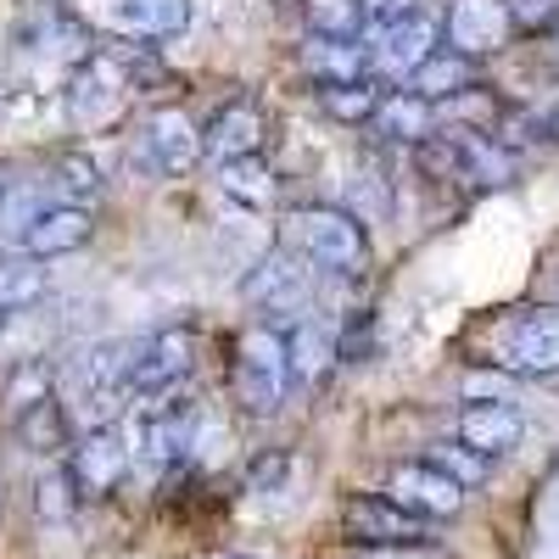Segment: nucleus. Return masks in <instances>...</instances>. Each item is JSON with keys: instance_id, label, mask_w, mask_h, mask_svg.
Segmentation results:
<instances>
[{"instance_id": "obj_1", "label": "nucleus", "mask_w": 559, "mask_h": 559, "mask_svg": "<svg viewBox=\"0 0 559 559\" xmlns=\"http://www.w3.org/2000/svg\"><path fill=\"white\" fill-rule=\"evenodd\" d=\"M487 364L503 369V376H559V308L537 302V308H515L503 313L487 331Z\"/></svg>"}, {"instance_id": "obj_2", "label": "nucleus", "mask_w": 559, "mask_h": 559, "mask_svg": "<svg viewBox=\"0 0 559 559\" xmlns=\"http://www.w3.org/2000/svg\"><path fill=\"white\" fill-rule=\"evenodd\" d=\"M286 236H292V247H297L313 269H324V274L353 280V274H364V263H369L364 218L347 213V207L308 202V207H297V213L286 218Z\"/></svg>"}, {"instance_id": "obj_3", "label": "nucleus", "mask_w": 559, "mask_h": 559, "mask_svg": "<svg viewBox=\"0 0 559 559\" xmlns=\"http://www.w3.org/2000/svg\"><path fill=\"white\" fill-rule=\"evenodd\" d=\"M229 381H236V397L247 403V414L269 419L286 408L297 376H292V358H286V336L274 324H247L236 336V364H229Z\"/></svg>"}, {"instance_id": "obj_4", "label": "nucleus", "mask_w": 559, "mask_h": 559, "mask_svg": "<svg viewBox=\"0 0 559 559\" xmlns=\"http://www.w3.org/2000/svg\"><path fill=\"white\" fill-rule=\"evenodd\" d=\"M448 39V17L437 7H426L419 0L414 12H403L397 23L386 28H369L364 34V51H369V73H376L381 84H408L414 68H426Z\"/></svg>"}, {"instance_id": "obj_5", "label": "nucleus", "mask_w": 559, "mask_h": 559, "mask_svg": "<svg viewBox=\"0 0 559 559\" xmlns=\"http://www.w3.org/2000/svg\"><path fill=\"white\" fill-rule=\"evenodd\" d=\"M129 358H134V342H96V347L73 353L62 386H68V397L79 403V414L90 419V426H107L123 403H134Z\"/></svg>"}, {"instance_id": "obj_6", "label": "nucleus", "mask_w": 559, "mask_h": 559, "mask_svg": "<svg viewBox=\"0 0 559 559\" xmlns=\"http://www.w3.org/2000/svg\"><path fill=\"white\" fill-rule=\"evenodd\" d=\"M197 426H202V414H197V403L191 397H157V403H146L134 419H129V453H134V464H146V471H174V464H185L191 459V448H197Z\"/></svg>"}, {"instance_id": "obj_7", "label": "nucleus", "mask_w": 559, "mask_h": 559, "mask_svg": "<svg viewBox=\"0 0 559 559\" xmlns=\"http://www.w3.org/2000/svg\"><path fill=\"white\" fill-rule=\"evenodd\" d=\"M342 537L353 548L386 554V548H426L431 543V521L403 509L392 492H353L342 503Z\"/></svg>"}, {"instance_id": "obj_8", "label": "nucleus", "mask_w": 559, "mask_h": 559, "mask_svg": "<svg viewBox=\"0 0 559 559\" xmlns=\"http://www.w3.org/2000/svg\"><path fill=\"white\" fill-rule=\"evenodd\" d=\"M197 364V336L185 324H163L152 336H134V358H129V392L134 403H157L168 392H179V381Z\"/></svg>"}, {"instance_id": "obj_9", "label": "nucleus", "mask_w": 559, "mask_h": 559, "mask_svg": "<svg viewBox=\"0 0 559 559\" xmlns=\"http://www.w3.org/2000/svg\"><path fill=\"white\" fill-rule=\"evenodd\" d=\"M129 90H134V79H129V68H123L112 51H90V57L73 68V79H68V112H73V123H84V129L112 123V118L123 112V102H129Z\"/></svg>"}, {"instance_id": "obj_10", "label": "nucleus", "mask_w": 559, "mask_h": 559, "mask_svg": "<svg viewBox=\"0 0 559 559\" xmlns=\"http://www.w3.org/2000/svg\"><path fill=\"white\" fill-rule=\"evenodd\" d=\"M134 163L146 174H191L202 163V129L191 123V112L179 107L146 112V123L134 134Z\"/></svg>"}, {"instance_id": "obj_11", "label": "nucleus", "mask_w": 559, "mask_h": 559, "mask_svg": "<svg viewBox=\"0 0 559 559\" xmlns=\"http://www.w3.org/2000/svg\"><path fill=\"white\" fill-rule=\"evenodd\" d=\"M247 302L263 313H308L313 302V263L302 252H269L247 274Z\"/></svg>"}, {"instance_id": "obj_12", "label": "nucleus", "mask_w": 559, "mask_h": 559, "mask_svg": "<svg viewBox=\"0 0 559 559\" xmlns=\"http://www.w3.org/2000/svg\"><path fill=\"white\" fill-rule=\"evenodd\" d=\"M129 464H134L129 437H118L112 426H90V431L73 442L68 471H73V481H79L84 498H107V492H118V481L129 476Z\"/></svg>"}, {"instance_id": "obj_13", "label": "nucleus", "mask_w": 559, "mask_h": 559, "mask_svg": "<svg viewBox=\"0 0 559 559\" xmlns=\"http://www.w3.org/2000/svg\"><path fill=\"white\" fill-rule=\"evenodd\" d=\"M386 492L403 509H414V515H426V521H448V515H459V509H464V487L453 476H442L437 464H426V459L397 464V471L386 476Z\"/></svg>"}, {"instance_id": "obj_14", "label": "nucleus", "mask_w": 559, "mask_h": 559, "mask_svg": "<svg viewBox=\"0 0 559 559\" xmlns=\"http://www.w3.org/2000/svg\"><path fill=\"white\" fill-rule=\"evenodd\" d=\"M263 112H258V102H229V107H218L213 112V123L202 129V157L213 163V168H224V163H236V157H258L263 152Z\"/></svg>"}, {"instance_id": "obj_15", "label": "nucleus", "mask_w": 559, "mask_h": 559, "mask_svg": "<svg viewBox=\"0 0 559 559\" xmlns=\"http://www.w3.org/2000/svg\"><path fill=\"white\" fill-rule=\"evenodd\" d=\"M453 437L464 448H476L487 459H503V453H515L521 437H526V414L515 403H471V408H459L453 419Z\"/></svg>"}, {"instance_id": "obj_16", "label": "nucleus", "mask_w": 559, "mask_h": 559, "mask_svg": "<svg viewBox=\"0 0 559 559\" xmlns=\"http://www.w3.org/2000/svg\"><path fill=\"white\" fill-rule=\"evenodd\" d=\"M90 236H96V218H90V207H73V202H45L39 218L23 229V252L28 258H68L79 247H90Z\"/></svg>"}, {"instance_id": "obj_17", "label": "nucleus", "mask_w": 559, "mask_h": 559, "mask_svg": "<svg viewBox=\"0 0 559 559\" xmlns=\"http://www.w3.org/2000/svg\"><path fill=\"white\" fill-rule=\"evenodd\" d=\"M280 336H286V358H292L297 386H319V381H324V369L342 358V347H336V324H324L319 313H292L286 324H280Z\"/></svg>"}, {"instance_id": "obj_18", "label": "nucleus", "mask_w": 559, "mask_h": 559, "mask_svg": "<svg viewBox=\"0 0 559 559\" xmlns=\"http://www.w3.org/2000/svg\"><path fill=\"white\" fill-rule=\"evenodd\" d=\"M509 39V7L503 0H453L448 7V45L464 57H492Z\"/></svg>"}, {"instance_id": "obj_19", "label": "nucleus", "mask_w": 559, "mask_h": 559, "mask_svg": "<svg viewBox=\"0 0 559 559\" xmlns=\"http://www.w3.org/2000/svg\"><path fill=\"white\" fill-rule=\"evenodd\" d=\"M369 123H376L381 140H392V146H408V152H414L419 140H431V134H437V102L414 96V90L403 84V90H386Z\"/></svg>"}, {"instance_id": "obj_20", "label": "nucleus", "mask_w": 559, "mask_h": 559, "mask_svg": "<svg viewBox=\"0 0 559 559\" xmlns=\"http://www.w3.org/2000/svg\"><path fill=\"white\" fill-rule=\"evenodd\" d=\"M453 146L464 157V185H476V191H503L509 179H515V157H509L503 140L481 134V129H448Z\"/></svg>"}, {"instance_id": "obj_21", "label": "nucleus", "mask_w": 559, "mask_h": 559, "mask_svg": "<svg viewBox=\"0 0 559 559\" xmlns=\"http://www.w3.org/2000/svg\"><path fill=\"white\" fill-rule=\"evenodd\" d=\"M408 90H414V96H426V102H437V107L453 102V96H471V90H481L476 84V57H464V51H453V45H442L426 68H414Z\"/></svg>"}, {"instance_id": "obj_22", "label": "nucleus", "mask_w": 559, "mask_h": 559, "mask_svg": "<svg viewBox=\"0 0 559 559\" xmlns=\"http://www.w3.org/2000/svg\"><path fill=\"white\" fill-rule=\"evenodd\" d=\"M112 23L134 39H174L191 28V0H118Z\"/></svg>"}, {"instance_id": "obj_23", "label": "nucleus", "mask_w": 559, "mask_h": 559, "mask_svg": "<svg viewBox=\"0 0 559 559\" xmlns=\"http://www.w3.org/2000/svg\"><path fill=\"white\" fill-rule=\"evenodd\" d=\"M302 68L313 84H353V79H376L369 73L364 39H308L302 45Z\"/></svg>"}, {"instance_id": "obj_24", "label": "nucleus", "mask_w": 559, "mask_h": 559, "mask_svg": "<svg viewBox=\"0 0 559 559\" xmlns=\"http://www.w3.org/2000/svg\"><path fill=\"white\" fill-rule=\"evenodd\" d=\"M12 431H17V442L34 448V453H62V448H68V408L57 403V392H45V397H34V403L17 408Z\"/></svg>"}, {"instance_id": "obj_25", "label": "nucleus", "mask_w": 559, "mask_h": 559, "mask_svg": "<svg viewBox=\"0 0 559 559\" xmlns=\"http://www.w3.org/2000/svg\"><path fill=\"white\" fill-rule=\"evenodd\" d=\"M386 96V84L381 79H353V84H319V107L324 118H336V123H369L376 118Z\"/></svg>"}, {"instance_id": "obj_26", "label": "nucleus", "mask_w": 559, "mask_h": 559, "mask_svg": "<svg viewBox=\"0 0 559 559\" xmlns=\"http://www.w3.org/2000/svg\"><path fill=\"white\" fill-rule=\"evenodd\" d=\"M218 191L224 197H236L241 207H269L274 202V168L258 157H236V163H224L218 168Z\"/></svg>"}, {"instance_id": "obj_27", "label": "nucleus", "mask_w": 559, "mask_h": 559, "mask_svg": "<svg viewBox=\"0 0 559 559\" xmlns=\"http://www.w3.org/2000/svg\"><path fill=\"white\" fill-rule=\"evenodd\" d=\"M45 258H0V319L7 313H23L45 297Z\"/></svg>"}, {"instance_id": "obj_28", "label": "nucleus", "mask_w": 559, "mask_h": 559, "mask_svg": "<svg viewBox=\"0 0 559 559\" xmlns=\"http://www.w3.org/2000/svg\"><path fill=\"white\" fill-rule=\"evenodd\" d=\"M313 39H364V0H302Z\"/></svg>"}, {"instance_id": "obj_29", "label": "nucleus", "mask_w": 559, "mask_h": 559, "mask_svg": "<svg viewBox=\"0 0 559 559\" xmlns=\"http://www.w3.org/2000/svg\"><path fill=\"white\" fill-rule=\"evenodd\" d=\"M426 464H437L442 476H453L464 492H471V487H481V481L492 476V459H487V453H476V448H464L459 437H442V442H431V448H426Z\"/></svg>"}, {"instance_id": "obj_30", "label": "nucleus", "mask_w": 559, "mask_h": 559, "mask_svg": "<svg viewBox=\"0 0 559 559\" xmlns=\"http://www.w3.org/2000/svg\"><path fill=\"white\" fill-rule=\"evenodd\" d=\"M51 185H57L62 202L90 207V202L102 197V168H96V157H84V152H62V157L51 163Z\"/></svg>"}, {"instance_id": "obj_31", "label": "nucleus", "mask_w": 559, "mask_h": 559, "mask_svg": "<svg viewBox=\"0 0 559 559\" xmlns=\"http://www.w3.org/2000/svg\"><path fill=\"white\" fill-rule=\"evenodd\" d=\"M515 34H559V0H503Z\"/></svg>"}, {"instance_id": "obj_32", "label": "nucleus", "mask_w": 559, "mask_h": 559, "mask_svg": "<svg viewBox=\"0 0 559 559\" xmlns=\"http://www.w3.org/2000/svg\"><path fill=\"white\" fill-rule=\"evenodd\" d=\"M73 471H57V476H45L39 481V515L45 521H68L73 515Z\"/></svg>"}, {"instance_id": "obj_33", "label": "nucleus", "mask_w": 559, "mask_h": 559, "mask_svg": "<svg viewBox=\"0 0 559 559\" xmlns=\"http://www.w3.org/2000/svg\"><path fill=\"white\" fill-rule=\"evenodd\" d=\"M419 0H364V34L369 28H386V23H397L403 12H414Z\"/></svg>"}, {"instance_id": "obj_34", "label": "nucleus", "mask_w": 559, "mask_h": 559, "mask_svg": "<svg viewBox=\"0 0 559 559\" xmlns=\"http://www.w3.org/2000/svg\"><path fill=\"white\" fill-rule=\"evenodd\" d=\"M269 481H286V453H280V459H263V464H258V487H269Z\"/></svg>"}, {"instance_id": "obj_35", "label": "nucleus", "mask_w": 559, "mask_h": 559, "mask_svg": "<svg viewBox=\"0 0 559 559\" xmlns=\"http://www.w3.org/2000/svg\"><path fill=\"white\" fill-rule=\"evenodd\" d=\"M543 134H548V140H554V146H559V107H554V112L543 118Z\"/></svg>"}, {"instance_id": "obj_36", "label": "nucleus", "mask_w": 559, "mask_h": 559, "mask_svg": "<svg viewBox=\"0 0 559 559\" xmlns=\"http://www.w3.org/2000/svg\"><path fill=\"white\" fill-rule=\"evenodd\" d=\"M0 202H7V174H0Z\"/></svg>"}, {"instance_id": "obj_37", "label": "nucleus", "mask_w": 559, "mask_h": 559, "mask_svg": "<svg viewBox=\"0 0 559 559\" xmlns=\"http://www.w3.org/2000/svg\"><path fill=\"white\" fill-rule=\"evenodd\" d=\"M554 308H559V274H554Z\"/></svg>"}, {"instance_id": "obj_38", "label": "nucleus", "mask_w": 559, "mask_h": 559, "mask_svg": "<svg viewBox=\"0 0 559 559\" xmlns=\"http://www.w3.org/2000/svg\"><path fill=\"white\" fill-rule=\"evenodd\" d=\"M554 62H559V34H554Z\"/></svg>"}, {"instance_id": "obj_39", "label": "nucleus", "mask_w": 559, "mask_h": 559, "mask_svg": "<svg viewBox=\"0 0 559 559\" xmlns=\"http://www.w3.org/2000/svg\"><path fill=\"white\" fill-rule=\"evenodd\" d=\"M229 559H252V554H229Z\"/></svg>"}]
</instances>
